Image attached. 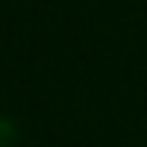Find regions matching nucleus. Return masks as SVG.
<instances>
[{
  "mask_svg": "<svg viewBox=\"0 0 147 147\" xmlns=\"http://www.w3.org/2000/svg\"><path fill=\"white\" fill-rule=\"evenodd\" d=\"M12 138H16L12 119H6L3 113H0V147H12Z\"/></svg>",
  "mask_w": 147,
  "mask_h": 147,
  "instance_id": "1",
  "label": "nucleus"
}]
</instances>
